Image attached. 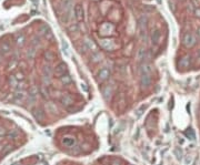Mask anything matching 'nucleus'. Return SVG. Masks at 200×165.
Masks as SVG:
<instances>
[{
	"instance_id": "1",
	"label": "nucleus",
	"mask_w": 200,
	"mask_h": 165,
	"mask_svg": "<svg viewBox=\"0 0 200 165\" xmlns=\"http://www.w3.org/2000/svg\"><path fill=\"white\" fill-rule=\"evenodd\" d=\"M181 42H182V46H184V48L191 49V48H193L196 46L197 39L191 32H186L184 35V37H182V41H181Z\"/></svg>"
},
{
	"instance_id": "2",
	"label": "nucleus",
	"mask_w": 200,
	"mask_h": 165,
	"mask_svg": "<svg viewBox=\"0 0 200 165\" xmlns=\"http://www.w3.org/2000/svg\"><path fill=\"white\" fill-rule=\"evenodd\" d=\"M191 55H184L180 59L178 60V67L181 69H187L191 66Z\"/></svg>"
},
{
	"instance_id": "3",
	"label": "nucleus",
	"mask_w": 200,
	"mask_h": 165,
	"mask_svg": "<svg viewBox=\"0 0 200 165\" xmlns=\"http://www.w3.org/2000/svg\"><path fill=\"white\" fill-rule=\"evenodd\" d=\"M114 92V85H109V84H108V85H105V87L102 88V96L105 99V101L109 102L110 100L112 99Z\"/></svg>"
},
{
	"instance_id": "4",
	"label": "nucleus",
	"mask_w": 200,
	"mask_h": 165,
	"mask_svg": "<svg viewBox=\"0 0 200 165\" xmlns=\"http://www.w3.org/2000/svg\"><path fill=\"white\" fill-rule=\"evenodd\" d=\"M67 72H68V68H67V64L66 63H59L58 66L55 68V70H54V73H55L56 77H58V78H61L63 75L67 74Z\"/></svg>"
},
{
	"instance_id": "5",
	"label": "nucleus",
	"mask_w": 200,
	"mask_h": 165,
	"mask_svg": "<svg viewBox=\"0 0 200 165\" xmlns=\"http://www.w3.org/2000/svg\"><path fill=\"white\" fill-rule=\"evenodd\" d=\"M152 78L149 74H142L140 75V87L141 89H148L151 85Z\"/></svg>"
},
{
	"instance_id": "6",
	"label": "nucleus",
	"mask_w": 200,
	"mask_h": 165,
	"mask_svg": "<svg viewBox=\"0 0 200 165\" xmlns=\"http://www.w3.org/2000/svg\"><path fill=\"white\" fill-rule=\"evenodd\" d=\"M152 67H151V64H149L148 62H142L140 64V67H139V72H140V75L142 74H149L151 75L152 73Z\"/></svg>"
},
{
	"instance_id": "7",
	"label": "nucleus",
	"mask_w": 200,
	"mask_h": 165,
	"mask_svg": "<svg viewBox=\"0 0 200 165\" xmlns=\"http://www.w3.org/2000/svg\"><path fill=\"white\" fill-rule=\"evenodd\" d=\"M138 29H139V32H140V35L141 37L143 38V35H145L146 38V31H147V19H146L145 17H141L139 21H138Z\"/></svg>"
},
{
	"instance_id": "8",
	"label": "nucleus",
	"mask_w": 200,
	"mask_h": 165,
	"mask_svg": "<svg viewBox=\"0 0 200 165\" xmlns=\"http://www.w3.org/2000/svg\"><path fill=\"white\" fill-rule=\"evenodd\" d=\"M61 144L63 146H66V147H74L75 145H77V141H76L75 138H72V136H65V138L61 140Z\"/></svg>"
},
{
	"instance_id": "9",
	"label": "nucleus",
	"mask_w": 200,
	"mask_h": 165,
	"mask_svg": "<svg viewBox=\"0 0 200 165\" xmlns=\"http://www.w3.org/2000/svg\"><path fill=\"white\" fill-rule=\"evenodd\" d=\"M60 102H61V104H62L65 108H69V106L74 105V98L71 96V95L69 94H65L61 96V99H60Z\"/></svg>"
},
{
	"instance_id": "10",
	"label": "nucleus",
	"mask_w": 200,
	"mask_h": 165,
	"mask_svg": "<svg viewBox=\"0 0 200 165\" xmlns=\"http://www.w3.org/2000/svg\"><path fill=\"white\" fill-rule=\"evenodd\" d=\"M110 77V71L107 68H102L101 70L98 72V80L99 82H105L106 80H108Z\"/></svg>"
},
{
	"instance_id": "11",
	"label": "nucleus",
	"mask_w": 200,
	"mask_h": 165,
	"mask_svg": "<svg viewBox=\"0 0 200 165\" xmlns=\"http://www.w3.org/2000/svg\"><path fill=\"white\" fill-rule=\"evenodd\" d=\"M75 16H76V19L78 20V21H83V20L85 19V12H83V6H80V4H77V6H76Z\"/></svg>"
},
{
	"instance_id": "12",
	"label": "nucleus",
	"mask_w": 200,
	"mask_h": 165,
	"mask_svg": "<svg viewBox=\"0 0 200 165\" xmlns=\"http://www.w3.org/2000/svg\"><path fill=\"white\" fill-rule=\"evenodd\" d=\"M148 58H149V55H148L147 50H145V49H139V50H138V52H137L138 61H140V62H145Z\"/></svg>"
},
{
	"instance_id": "13",
	"label": "nucleus",
	"mask_w": 200,
	"mask_h": 165,
	"mask_svg": "<svg viewBox=\"0 0 200 165\" xmlns=\"http://www.w3.org/2000/svg\"><path fill=\"white\" fill-rule=\"evenodd\" d=\"M125 106H126L125 94H123V93H120L117 98V104H116V108H117L118 110H122Z\"/></svg>"
},
{
	"instance_id": "14",
	"label": "nucleus",
	"mask_w": 200,
	"mask_h": 165,
	"mask_svg": "<svg viewBox=\"0 0 200 165\" xmlns=\"http://www.w3.org/2000/svg\"><path fill=\"white\" fill-rule=\"evenodd\" d=\"M160 31L158 30V29H156V30H153L152 32H151V35H150V39H151V42H152V44H158L159 43V41H160Z\"/></svg>"
},
{
	"instance_id": "15",
	"label": "nucleus",
	"mask_w": 200,
	"mask_h": 165,
	"mask_svg": "<svg viewBox=\"0 0 200 165\" xmlns=\"http://www.w3.org/2000/svg\"><path fill=\"white\" fill-rule=\"evenodd\" d=\"M83 50H85V51H87V50H94V51H96V44H94V41L90 39L85 40V41H83Z\"/></svg>"
},
{
	"instance_id": "16",
	"label": "nucleus",
	"mask_w": 200,
	"mask_h": 165,
	"mask_svg": "<svg viewBox=\"0 0 200 165\" xmlns=\"http://www.w3.org/2000/svg\"><path fill=\"white\" fill-rule=\"evenodd\" d=\"M38 88L32 87L30 90H29V100L30 102H35L36 99H37V95H38Z\"/></svg>"
},
{
	"instance_id": "17",
	"label": "nucleus",
	"mask_w": 200,
	"mask_h": 165,
	"mask_svg": "<svg viewBox=\"0 0 200 165\" xmlns=\"http://www.w3.org/2000/svg\"><path fill=\"white\" fill-rule=\"evenodd\" d=\"M101 47L103 49H106V50H114V43L112 41H109V40H103L101 41Z\"/></svg>"
},
{
	"instance_id": "18",
	"label": "nucleus",
	"mask_w": 200,
	"mask_h": 165,
	"mask_svg": "<svg viewBox=\"0 0 200 165\" xmlns=\"http://www.w3.org/2000/svg\"><path fill=\"white\" fill-rule=\"evenodd\" d=\"M33 116L36 118V120L42 121L43 116H45V113H43V111L41 110V109H36V110L33 111Z\"/></svg>"
},
{
	"instance_id": "19",
	"label": "nucleus",
	"mask_w": 200,
	"mask_h": 165,
	"mask_svg": "<svg viewBox=\"0 0 200 165\" xmlns=\"http://www.w3.org/2000/svg\"><path fill=\"white\" fill-rule=\"evenodd\" d=\"M25 96H26V94H25L24 90H17L16 92H15V94H13V98H15V100H17V101H22L25 99Z\"/></svg>"
},
{
	"instance_id": "20",
	"label": "nucleus",
	"mask_w": 200,
	"mask_h": 165,
	"mask_svg": "<svg viewBox=\"0 0 200 165\" xmlns=\"http://www.w3.org/2000/svg\"><path fill=\"white\" fill-rule=\"evenodd\" d=\"M60 81H61L63 85H69V84L72 83V79H71V77L69 74H66L60 78Z\"/></svg>"
},
{
	"instance_id": "21",
	"label": "nucleus",
	"mask_w": 200,
	"mask_h": 165,
	"mask_svg": "<svg viewBox=\"0 0 200 165\" xmlns=\"http://www.w3.org/2000/svg\"><path fill=\"white\" fill-rule=\"evenodd\" d=\"M39 92H40V94L42 95L43 98H46V99H48L49 98V90H48V88H47V85H41V87L39 88Z\"/></svg>"
},
{
	"instance_id": "22",
	"label": "nucleus",
	"mask_w": 200,
	"mask_h": 165,
	"mask_svg": "<svg viewBox=\"0 0 200 165\" xmlns=\"http://www.w3.org/2000/svg\"><path fill=\"white\" fill-rule=\"evenodd\" d=\"M101 58H102V55H101V53L100 52H98V51H94L92 55H91V61L92 62H99L100 60H101Z\"/></svg>"
},
{
	"instance_id": "23",
	"label": "nucleus",
	"mask_w": 200,
	"mask_h": 165,
	"mask_svg": "<svg viewBox=\"0 0 200 165\" xmlns=\"http://www.w3.org/2000/svg\"><path fill=\"white\" fill-rule=\"evenodd\" d=\"M173 154H175V156H176L177 160H179L180 161L182 156H184V152H182V150L180 147H176V149L173 150Z\"/></svg>"
},
{
	"instance_id": "24",
	"label": "nucleus",
	"mask_w": 200,
	"mask_h": 165,
	"mask_svg": "<svg viewBox=\"0 0 200 165\" xmlns=\"http://www.w3.org/2000/svg\"><path fill=\"white\" fill-rule=\"evenodd\" d=\"M184 135L187 136V138L191 140V141H193V140L196 138V135H195V132H193V130H192V129H188V130H186V132H184Z\"/></svg>"
},
{
	"instance_id": "25",
	"label": "nucleus",
	"mask_w": 200,
	"mask_h": 165,
	"mask_svg": "<svg viewBox=\"0 0 200 165\" xmlns=\"http://www.w3.org/2000/svg\"><path fill=\"white\" fill-rule=\"evenodd\" d=\"M43 57H45V59L48 60V61H52V60L55 59V55L51 51H45Z\"/></svg>"
},
{
	"instance_id": "26",
	"label": "nucleus",
	"mask_w": 200,
	"mask_h": 165,
	"mask_svg": "<svg viewBox=\"0 0 200 165\" xmlns=\"http://www.w3.org/2000/svg\"><path fill=\"white\" fill-rule=\"evenodd\" d=\"M51 73H52V69H51L50 66H49V64H47V66H45V67H43V75H47V77H50Z\"/></svg>"
},
{
	"instance_id": "27",
	"label": "nucleus",
	"mask_w": 200,
	"mask_h": 165,
	"mask_svg": "<svg viewBox=\"0 0 200 165\" xmlns=\"http://www.w3.org/2000/svg\"><path fill=\"white\" fill-rule=\"evenodd\" d=\"M110 165H125V163H123L122 160H120V158L114 157V158H112V160L110 161Z\"/></svg>"
},
{
	"instance_id": "28",
	"label": "nucleus",
	"mask_w": 200,
	"mask_h": 165,
	"mask_svg": "<svg viewBox=\"0 0 200 165\" xmlns=\"http://www.w3.org/2000/svg\"><path fill=\"white\" fill-rule=\"evenodd\" d=\"M39 31H40V33H42V35H46L47 33H49V32H50V30H49L48 26H46V24H42V26L39 28Z\"/></svg>"
},
{
	"instance_id": "29",
	"label": "nucleus",
	"mask_w": 200,
	"mask_h": 165,
	"mask_svg": "<svg viewBox=\"0 0 200 165\" xmlns=\"http://www.w3.org/2000/svg\"><path fill=\"white\" fill-rule=\"evenodd\" d=\"M10 44L9 43H6V42H4V43L1 44V51L4 52V53H7V52L10 51Z\"/></svg>"
},
{
	"instance_id": "30",
	"label": "nucleus",
	"mask_w": 200,
	"mask_h": 165,
	"mask_svg": "<svg viewBox=\"0 0 200 165\" xmlns=\"http://www.w3.org/2000/svg\"><path fill=\"white\" fill-rule=\"evenodd\" d=\"M9 82H10V84H11L13 88H17L18 87V82H19V81L16 79V77H13V75H12V77L9 78Z\"/></svg>"
},
{
	"instance_id": "31",
	"label": "nucleus",
	"mask_w": 200,
	"mask_h": 165,
	"mask_svg": "<svg viewBox=\"0 0 200 165\" xmlns=\"http://www.w3.org/2000/svg\"><path fill=\"white\" fill-rule=\"evenodd\" d=\"M18 131L17 130H11L10 131V132H9V133H7L6 134V135H7V136H8V138H16L17 136H18Z\"/></svg>"
},
{
	"instance_id": "32",
	"label": "nucleus",
	"mask_w": 200,
	"mask_h": 165,
	"mask_svg": "<svg viewBox=\"0 0 200 165\" xmlns=\"http://www.w3.org/2000/svg\"><path fill=\"white\" fill-rule=\"evenodd\" d=\"M42 83H43V85H50L51 84V79L50 77H47V75H43L42 77Z\"/></svg>"
},
{
	"instance_id": "33",
	"label": "nucleus",
	"mask_w": 200,
	"mask_h": 165,
	"mask_svg": "<svg viewBox=\"0 0 200 165\" xmlns=\"http://www.w3.org/2000/svg\"><path fill=\"white\" fill-rule=\"evenodd\" d=\"M11 150H12V145L8 144V145H6L4 147H2V150H1V153H2V154H7V153H9Z\"/></svg>"
},
{
	"instance_id": "34",
	"label": "nucleus",
	"mask_w": 200,
	"mask_h": 165,
	"mask_svg": "<svg viewBox=\"0 0 200 165\" xmlns=\"http://www.w3.org/2000/svg\"><path fill=\"white\" fill-rule=\"evenodd\" d=\"M71 153L72 154H79L80 152H81V149H80V146L78 145H75L74 147H71Z\"/></svg>"
},
{
	"instance_id": "35",
	"label": "nucleus",
	"mask_w": 200,
	"mask_h": 165,
	"mask_svg": "<svg viewBox=\"0 0 200 165\" xmlns=\"http://www.w3.org/2000/svg\"><path fill=\"white\" fill-rule=\"evenodd\" d=\"M35 53H36V50L33 49V48H31V49H30V50L27 52L28 58H29V59H32V58L35 57Z\"/></svg>"
},
{
	"instance_id": "36",
	"label": "nucleus",
	"mask_w": 200,
	"mask_h": 165,
	"mask_svg": "<svg viewBox=\"0 0 200 165\" xmlns=\"http://www.w3.org/2000/svg\"><path fill=\"white\" fill-rule=\"evenodd\" d=\"M16 41H17V43H18V44H22V43H24V41H25V37L22 35H17Z\"/></svg>"
},
{
	"instance_id": "37",
	"label": "nucleus",
	"mask_w": 200,
	"mask_h": 165,
	"mask_svg": "<svg viewBox=\"0 0 200 165\" xmlns=\"http://www.w3.org/2000/svg\"><path fill=\"white\" fill-rule=\"evenodd\" d=\"M142 111H145V106H141V108H140L139 110H137V112H136V116H137V119L141 116V114L143 113Z\"/></svg>"
},
{
	"instance_id": "38",
	"label": "nucleus",
	"mask_w": 200,
	"mask_h": 165,
	"mask_svg": "<svg viewBox=\"0 0 200 165\" xmlns=\"http://www.w3.org/2000/svg\"><path fill=\"white\" fill-rule=\"evenodd\" d=\"M16 79L18 80V81H22V80L25 79V77H24V74H22V73H20V72H19V73H17Z\"/></svg>"
},
{
	"instance_id": "39",
	"label": "nucleus",
	"mask_w": 200,
	"mask_h": 165,
	"mask_svg": "<svg viewBox=\"0 0 200 165\" xmlns=\"http://www.w3.org/2000/svg\"><path fill=\"white\" fill-rule=\"evenodd\" d=\"M193 13H195V16L196 17H199L200 18V8L199 7H196L195 10H193Z\"/></svg>"
},
{
	"instance_id": "40",
	"label": "nucleus",
	"mask_w": 200,
	"mask_h": 165,
	"mask_svg": "<svg viewBox=\"0 0 200 165\" xmlns=\"http://www.w3.org/2000/svg\"><path fill=\"white\" fill-rule=\"evenodd\" d=\"M191 162H192V157L188 155V156L186 157V165H189L190 163H191Z\"/></svg>"
},
{
	"instance_id": "41",
	"label": "nucleus",
	"mask_w": 200,
	"mask_h": 165,
	"mask_svg": "<svg viewBox=\"0 0 200 165\" xmlns=\"http://www.w3.org/2000/svg\"><path fill=\"white\" fill-rule=\"evenodd\" d=\"M6 131H4V127H1V126H0V136H2V135H6Z\"/></svg>"
},
{
	"instance_id": "42",
	"label": "nucleus",
	"mask_w": 200,
	"mask_h": 165,
	"mask_svg": "<svg viewBox=\"0 0 200 165\" xmlns=\"http://www.w3.org/2000/svg\"><path fill=\"white\" fill-rule=\"evenodd\" d=\"M32 44H33V46H37V44H39V39L37 40V38H33V40H32Z\"/></svg>"
},
{
	"instance_id": "43",
	"label": "nucleus",
	"mask_w": 200,
	"mask_h": 165,
	"mask_svg": "<svg viewBox=\"0 0 200 165\" xmlns=\"http://www.w3.org/2000/svg\"><path fill=\"white\" fill-rule=\"evenodd\" d=\"M197 61L200 63V49H199V51L197 52Z\"/></svg>"
},
{
	"instance_id": "44",
	"label": "nucleus",
	"mask_w": 200,
	"mask_h": 165,
	"mask_svg": "<svg viewBox=\"0 0 200 165\" xmlns=\"http://www.w3.org/2000/svg\"><path fill=\"white\" fill-rule=\"evenodd\" d=\"M83 90H85V91L88 90V88L86 87V84H85V83H81V89H83Z\"/></svg>"
},
{
	"instance_id": "45",
	"label": "nucleus",
	"mask_w": 200,
	"mask_h": 165,
	"mask_svg": "<svg viewBox=\"0 0 200 165\" xmlns=\"http://www.w3.org/2000/svg\"><path fill=\"white\" fill-rule=\"evenodd\" d=\"M197 35H198V38L200 39V28L198 29V30H197Z\"/></svg>"
}]
</instances>
